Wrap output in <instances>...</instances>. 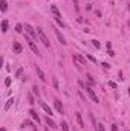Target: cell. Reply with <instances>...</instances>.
<instances>
[{"label": "cell", "instance_id": "ac0fdd59", "mask_svg": "<svg viewBox=\"0 0 130 131\" xmlns=\"http://www.w3.org/2000/svg\"><path fill=\"white\" fill-rule=\"evenodd\" d=\"M46 122H48V125H49V127H55V122L52 119H49V116L46 117Z\"/></svg>", "mask_w": 130, "mask_h": 131}, {"label": "cell", "instance_id": "7a4b0ae2", "mask_svg": "<svg viewBox=\"0 0 130 131\" xmlns=\"http://www.w3.org/2000/svg\"><path fill=\"white\" fill-rule=\"evenodd\" d=\"M25 29H26V34H29L32 38H35V40L38 38V32H35V29H34V28H32L29 23H26V24H25Z\"/></svg>", "mask_w": 130, "mask_h": 131}, {"label": "cell", "instance_id": "603a6c76", "mask_svg": "<svg viewBox=\"0 0 130 131\" xmlns=\"http://www.w3.org/2000/svg\"><path fill=\"white\" fill-rule=\"evenodd\" d=\"M5 85H6V87H9V85H11V78H6V79H5Z\"/></svg>", "mask_w": 130, "mask_h": 131}, {"label": "cell", "instance_id": "cb8c5ba5", "mask_svg": "<svg viewBox=\"0 0 130 131\" xmlns=\"http://www.w3.org/2000/svg\"><path fill=\"white\" fill-rule=\"evenodd\" d=\"M92 43H93V46H95V47H98V49H100V46H101V44H100V41H96V40H92Z\"/></svg>", "mask_w": 130, "mask_h": 131}, {"label": "cell", "instance_id": "5b68a950", "mask_svg": "<svg viewBox=\"0 0 130 131\" xmlns=\"http://www.w3.org/2000/svg\"><path fill=\"white\" fill-rule=\"evenodd\" d=\"M51 12L54 14L55 20H61V14H60V11H58V8H57L55 5H52V6H51Z\"/></svg>", "mask_w": 130, "mask_h": 131}, {"label": "cell", "instance_id": "5bb4252c", "mask_svg": "<svg viewBox=\"0 0 130 131\" xmlns=\"http://www.w3.org/2000/svg\"><path fill=\"white\" fill-rule=\"evenodd\" d=\"M55 34H57V37H58V40H60V43H61V44H66V41H64V37L61 35L60 31H55Z\"/></svg>", "mask_w": 130, "mask_h": 131}, {"label": "cell", "instance_id": "484cf974", "mask_svg": "<svg viewBox=\"0 0 130 131\" xmlns=\"http://www.w3.org/2000/svg\"><path fill=\"white\" fill-rule=\"evenodd\" d=\"M32 91H34V93L37 95V96H38V93H40V91H38V87H35V85L32 87Z\"/></svg>", "mask_w": 130, "mask_h": 131}, {"label": "cell", "instance_id": "9a60e30c", "mask_svg": "<svg viewBox=\"0 0 130 131\" xmlns=\"http://www.w3.org/2000/svg\"><path fill=\"white\" fill-rule=\"evenodd\" d=\"M12 102H14V99H8V102H6V104H5V111H8L9 110V107H11V105H12Z\"/></svg>", "mask_w": 130, "mask_h": 131}, {"label": "cell", "instance_id": "836d02e7", "mask_svg": "<svg viewBox=\"0 0 130 131\" xmlns=\"http://www.w3.org/2000/svg\"><path fill=\"white\" fill-rule=\"evenodd\" d=\"M129 11H130V3H129Z\"/></svg>", "mask_w": 130, "mask_h": 131}, {"label": "cell", "instance_id": "e575fe53", "mask_svg": "<svg viewBox=\"0 0 130 131\" xmlns=\"http://www.w3.org/2000/svg\"><path fill=\"white\" fill-rule=\"evenodd\" d=\"M2 131H5V130H3V128H2Z\"/></svg>", "mask_w": 130, "mask_h": 131}, {"label": "cell", "instance_id": "f546056e", "mask_svg": "<svg viewBox=\"0 0 130 131\" xmlns=\"http://www.w3.org/2000/svg\"><path fill=\"white\" fill-rule=\"evenodd\" d=\"M109 85H110V87H113V88H115V87H116V82H113V81H110V82H109Z\"/></svg>", "mask_w": 130, "mask_h": 131}, {"label": "cell", "instance_id": "44dd1931", "mask_svg": "<svg viewBox=\"0 0 130 131\" xmlns=\"http://www.w3.org/2000/svg\"><path fill=\"white\" fill-rule=\"evenodd\" d=\"M96 131H104V125H103V123H98V125H96Z\"/></svg>", "mask_w": 130, "mask_h": 131}, {"label": "cell", "instance_id": "d4e9b609", "mask_svg": "<svg viewBox=\"0 0 130 131\" xmlns=\"http://www.w3.org/2000/svg\"><path fill=\"white\" fill-rule=\"evenodd\" d=\"M86 56H87V58H89V60H90V61H92V63H95V64H96V60H95V58H93V56H92V55H89V53H87V55H86Z\"/></svg>", "mask_w": 130, "mask_h": 131}, {"label": "cell", "instance_id": "4316f807", "mask_svg": "<svg viewBox=\"0 0 130 131\" xmlns=\"http://www.w3.org/2000/svg\"><path fill=\"white\" fill-rule=\"evenodd\" d=\"M28 99H29V102H31V104H34V96H32L31 93L28 95Z\"/></svg>", "mask_w": 130, "mask_h": 131}, {"label": "cell", "instance_id": "277c9868", "mask_svg": "<svg viewBox=\"0 0 130 131\" xmlns=\"http://www.w3.org/2000/svg\"><path fill=\"white\" fill-rule=\"evenodd\" d=\"M84 88H86V91H87V95H89V96H90V99H92V101L93 102H95V104H98V96H96V95H95V91H93L92 90V87H89V85H86V87H84Z\"/></svg>", "mask_w": 130, "mask_h": 131}, {"label": "cell", "instance_id": "ffe728a7", "mask_svg": "<svg viewBox=\"0 0 130 131\" xmlns=\"http://www.w3.org/2000/svg\"><path fill=\"white\" fill-rule=\"evenodd\" d=\"M22 73H23V69L20 67V69H18L17 72H15V76H17V78H20V76H22Z\"/></svg>", "mask_w": 130, "mask_h": 131}, {"label": "cell", "instance_id": "f1b7e54d", "mask_svg": "<svg viewBox=\"0 0 130 131\" xmlns=\"http://www.w3.org/2000/svg\"><path fill=\"white\" fill-rule=\"evenodd\" d=\"M54 87L58 88V81H57V78H54Z\"/></svg>", "mask_w": 130, "mask_h": 131}, {"label": "cell", "instance_id": "52a82bcc", "mask_svg": "<svg viewBox=\"0 0 130 131\" xmlns=\"http://www.w3.org/2000/svg\"><path fill=\"white\" fill-rule=\"evenodd\" d=\"M35 72H37V75H38V78L41 79L43 82H46V76H44V73H43V70L40 69L38 66H35Z\"/></svg>", "mask_w": 130, "mask_h": 131}, {"label": "cell", "instance_id": "9c48e42d", "mask_svg": "<svg viewBox=\"0 0 130 131\" xmlns=\"http://www.w3.org/2000/svg\"><path fill=\"white\" fill-rule=\"evenodd\" d=\"M12 50H14V53H22L23 47H22L20 43H14V46H12Z\"/></svg>", "mask_w": 130, "mask_h": 131}, {"label": "cell", "instance_id": "d6986e66", "mask_svg": "<svg viewBox=\"0 0 130 131\" xmlns=\"http://www.w3.org/2000/svg\"><path fill=\"white\" fill-rule=\"evenodd\" d=\"M61 130H63V131H69V127H67V123H66V122L61 123Z\"/></svg>", "mask_w": 130, "mask_h": 131}, {"label": "cell", "instance_id": "30bf717a", "mask_svg": "<svg viewBox=\"0 0 130 131\" xmlns=\"http://www.w3.org/2000/svg\"><path fill=\"white\" fill-rule=\"evenodd\" d=\"M40 105H41V108H43V110L48 113V116H51V114H52V108L49 107V105H46L44 102H40Z\"/></svg>", "mask_w": 130, "mask_h": 131}, {"label": "cell", "instance_id": "8fae6325", "mask_svg": "<svg viewBox=\"0 0 130 131\" xmlns=\"http://www.w3.org/2000/svg\"><path fill=\"white\" fill-rule=\"evenodd\" d=\"M0 9H2V12H5L6 9H8V3H6V0H0Z\"/></svg>", "mask_w": 130, "mask_h": 131}, {"label": "cell", "instance_id": "6da1fadb", "mask_svg": "<svg viewBox=\"0 0 130 131\" xmlns=\"http://www.w3.org/2000/svg\"><path fill=\"white\" fill-rule=\"evenodd\" d=\"M37 32H38V38H40V41H41V43H43L46 47H49V46H51V43H49V38L46 37V34L43 32V29L37 28Z\"/></svg>", "mask_w": 130, "mask_h": 131}, {"label": "cell", "instance_id": "7c38bea8", "mask_svg": "<svg viewBox=\"0 0 130 131\" xmlns=\"http://www.w3.org/2000/svg\"><path fill=\"white\" fill-rule=\"evenodd\" d=\"M29 114H31V116H32V119H34V120H37V123L40 122V117H38V114L35 113L34 110H29Z\"/></svg>", "mask_w": 130, "mask_h": 131}, {"label": "cell", "instance_id": "3957f363", "mask_svg": "<svg viewBox=\"0 0 130 131\" xmlns=\"http://www.w3.org/2000/svg\"><path fill=\"white\" fill-rule=\"evenodd\" d=\"M25 40L28 41V44H29V47H31V49H32V52H34L35 55H40V50H38L37 44H35V43H34V41H32V40H31V38H29V37H25Z\"/></svg>", "mask_w": 130, "mask_h": 131}, {"label": "cell", "instance_id": "1f68e13d", "mask_svg": "<svg viewBox=\"0 0 130 131\" xmlns=\"http://www.w3.org/2000/svg\"><path fill=\"white\" fill-rule=\"evenodd\" d=\"M112 131H118V127H116L115 123H113V125H112Z\"/></svg>", "mask_w": 130, "mask_h": 131}, {"label": "cell", "instance_id": "83f0119b", "mask_svg": "<svg viewBox=\"0 0 130 131\" xmlns=\"http://www.w3.org/2000/svg\"><path fill=\"white\" fill-rule=\"evenodd\" d=\"M107 55H110V56H115V52H113L112 49H109V52H107Z\"/></svg>", "mask_w": 130, "mask_h": 131}, {"label": "cell", "instance_id": "e0dca14e", "mask_svg": "<svg viewBox=\"0 0 130 131\" xmlns=\"http://www.w3.org/2000/svg\"><path fill=\"white\" fill-rule=\"evenodd\" d=\"M15 31H17L18 34H22V32H23V26H22L20 23H18V24H15Z\"/></svg>", "mask_w": 130, "mask_h": 131}, {"label": "cell", "instance_id": "ba28073f", "mask_svg": "<svg viewBox=\"0 0 130 131\" xmlns=\"http://www.w3.org/2000/svg\"><path fill=\"white\" fill-rule=\"evenodd\" d=\"M74 60H75V61H78L80 64L86 66V58H84V56H81L80 53H75V55H74Z\"/></svg>", "mask_w": 130, "mask_h": 131}, {"label": "cell", "instance_id": "7402d4cb", "mask_svg": "<svg viewBox=\"0 0 130 131\" xmlns=\"http://www.w3.org/2000/svg\"><path fill=\"white\" fill-rule=\"evenodd\" d=\"M86 78L89 79V82H90V84H93V82H95V81H93V78H92V75H89V73L86 75Z\"/></svg>", "mask_w": 130, "mask_h": 131}, {"label": "cell", "instance_id": "4fadbf2b", "mask_svg": "<svg viewBox=\"0 0 130 131\" xmlns=\"http://www.w3.org/2000/svg\"><path fill=\"white\" fill-rule=\"evenodd\" d=\"M77 122L80 127H84V122H83V116H81V113H77Z\"/></svg>", "mask_w": 130, "mask_h": 131}, {"label": "cell", "instance_id": "d6a6232c", "mask_svg": "<svg viewBox=\"0 0 130 131\" xmlns=\"http://www.w3.org/2000/svg\"><path fill=\"white\" fill-rule=\"evenodd\" d=\"M129 96H130V88H129Z\"/></svg>", "mask_w": 130, "mask_h": 131}, {"label": "cell", "instance_id": "d590c367", "mask_svg": "<svg viewBox=\"0 0 130 131\" xmlns=\"http://www.w3.org/2000/svg\"><path fill=\"white\" fill-rule=\"evenodd\" d=\"M127 131H129V130H127Z\"/></svg>", "mask_w": 130, "mask_h": 131}, {"label": "cell", "instance_id": "2e32d148", "mask_svg": "<svg viewBox=\"0 0 130 131\" xmlns=\"http://www.w3.org/2000/svg\"><path fill=\"white\" fill-rule=\"evenodd\" d=\"M6 31H8V21L3 20L2 21V32H6Z\"/></svg>", "mask_w": 130, "mask_h": 131}, {"label": "cell", "instance_id": "4dcf8cb0", "mask_svg": "<svg viewBox=\"0 0 130 131\" xmlns=\"http://www.w3.org/2000/svg\"><path fill=\"white\" fill-rule=\"evenodd\" d=\"M103 67H104V69H110V64H107V63H103Z\"/></svg>", "mask_w": 130, "mask_h": 131}, {"label": "cell", "instance_id": "8992f818", "mask_svg": "<svg viewBox=\"0 0 130 131\" xmlns=\"http://www.w3.org/2000/svg\"><path fill=\"white\" fill-rule=\"evenodd\" d=\"M54 105H55V108H57V111H58V113H60V114H63V113H64L63 104H61V102L58 101V99H55V101H54Z\"/></svg>", "mask_w": 130, "mask_h": 131}]
</instances>
